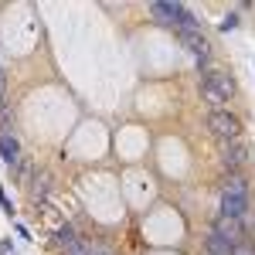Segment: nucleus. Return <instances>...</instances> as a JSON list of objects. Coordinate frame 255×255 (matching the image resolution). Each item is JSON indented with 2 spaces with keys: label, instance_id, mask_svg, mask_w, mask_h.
Segmentation results:
<instances>
[{
  "label": "nucleus",
  "instance_id": "nucleus-1",
  "mask_svg": "<svg viewBox=\"0 0 255 255\" xmlns=\"http://www.w3.org/2000/svg\"><path fill=\"white\" fill-rule=\"evenodd\" d=\"M249 211V180L242 174H228L221 184V204H218V215L242 221Z\"/></svg>",
  "mask_w": 255,
  "mask_h": 255
},
{
  "label": "nucleus",
  "instance_id": "nucleus-15",
  "mask_svg": "<svg viewBox=\"0 0 255 255\" xmlns=\"http://www.w3.org/2000/svg\"><path fill=\"white\" fill-rule=\"evenodd\" d=\"M7 252H14V242H10V238H3V242H0V255H7Z\"/></svg>",
  "mask_w": 255,
  "mask_h": 255
},
{
  "label": "nucleus",
  "instance_id": "nucleus-3",
  "mask_svg": "<svg viewBox=\"0 0 255 255\" xmlns=\"http://www.w3.org/2000/svg\"><path fill=\"white\" fill-rule=\"evenodd\" d=\"M208 129H211L221 143H232V139H242V119L232 116L228 109H215V113L208 116Z\"/></svg>",
  "mask_w": 255,
  "mask_h": 255
},
{
  "label": "nucleus",
  "instance_id": "nucleus-7",
  "mask_svg": "<svg viewBox=\"0 0 255 255\" xmlns=\"http://www.w3.org/2000/svg\"><path fill=\"white\" fill-rule=\"evenodd\" d=\"M211 232H215V235H221V238H232V242H238V245H242L245 225H242V221H232V218H221V215H218L215 225H211Z\"/></svg>",
  "mask_w": 255,
  "mask_h": 255
},
{
  "label": "nucleus",
  "instance_id": "nucleus-17",
  "mask_svg": "<svg viewBox=\"0 0 255 255\" xmlns=\"http://www.w3.org/2000/svg\"><path fill=\"white\" fill-rule=\"evenodd\" d=\"M14 232H17V235L24 238V242H31V232H27V228H24V225H14Z\"/></svg>",
  "mask_w": 255,
  "mask_h": 255
},
{
  "label": "nucleus",
  "instance_id": "nucleus-2",
  "mask_svg": "<svg viewBox=\"0 0 255 255\" xmlns=\"http://www.w3.org/2000/svg\"><path fill=\"white\" fill-rule=\"evenodd\" d=\"M201 96L215 106H225L228 99L235 96V79L228 72H218V68H204L201 72Z\"/></svg>",
  "mask_w": 255,
  "mask_h": 255
},
{
  "label": "nucleus",
  "instance_id": "nucleus-9",
  "mask_svg": "<svg viewBox=\"0 0 255 255\" xmlns=\"http://www.w3.org/2000/svg\"><path fill=\"white\" fill-rule=\"evenodd\" d=\"M150 14H153V20H157V24H163V27H174V7H170V3L153 0V3H150Z\"/></svg>",
  "mask_w": 255,
  "mask_h": 255
},
{
  "label": "nucleus",
  "instance_id": "nucleus-13",
  "mask_svg": "<svg viewBox=\"0 0 255 255\" xmlns=\"http://www.w3.org/2000/svg\"><path fill=\"white\" fill-rule=\"evenodd\" d=\"M0 208H3V215H7V218L14 215V204H10V197H7V191H3V187H0Z\"/></svg>",
  "mask_w": 255,
  "mask_h": 255
},
{
  "label": "nucleus",
  "instance_id": "nucleus-11",
  "mask_svg": "<svg viewBox=\"0 0 255 255\" xmlns=\"http://www.w3.org/2000/svg\"><path fill=\"white\" fill-rule=\"evenodd\" d=\"M238 20H242L238 14H225V17L218 20V31H225V34H228V31H235V27H238Z\"/></svg>",
  "mask_w": 255,
  "mask_h": 255
},
{
  "label": "nucleus",
  "instance_id": "nucleus-6",
  "mask_svg": "<svg viewBox=\"0 0 255 255\" xmlns=\"http://www.w3.org/2000/svg\"><path fill=\"white\" fill-rule=\"evenodd\" d=\"M0 160L10 167V170H17L20 167V143H17V136L14 133H7V136H0Z\"/></svg>",
  "mask_w": 255,
  "mask_h": 255
},
{
  "label": "nucleus",
  "instance_id": "nucleus-14",
  "mask_svg": "<svg viewBox=\"0 0 255 255\" xmlns=\"http://www.w3.org/2000/svg\"><path fill=\"white\" fill-rule=\"evenodd\" d=\"M3 92H7V72L0 68V109H3Z\"/></svg>",
  "mask_w": 255,
  "mask_h": 255
},
{
  "label": "nucleus",
  "instance_id": "nucleus-10",
  "mask_svg": "<svg viewBox=\"0 0 255 255\" xmlns=\"http://www.w3.org/2000/svg\"><path fill=\"white\" fill-rule=\"evenodd\" d=\"M55 242L68 252V249H75V245H79V235H75V228L65 221V225H58V232H55Z\"/></svg>",
  "mask_w": 255,
  "mask_h": 255
},
{
  "label": "nucleus",
  "instance_id": "nucleus-16",
  "mask_svg": "<svg viewBox=\"0 0 255 255\" xmlns=\"http://www.w3.org/2000/svg\"><path fill=\"white\" fill-rule=\"evenodd\" d=\"M235 255H255V249H252V245H245V242H242V245L235 249Z\"/></svg>",
  "mask_w": 255,
  "mask_h": 255
},
{
  "label": "nucleus",
  "instance_id": "nucleus-5",
  "mask_svg": "<svg viewBox=\"0 0 255 255\" xmlns=\"http://www.w3.org/2000/svg\"><path fill=\"white\" fill-rule=\"evenodd\" d=\"M177 38H180V44L201 61V68H208V61H211V41L201 34V27H197V31H177Z\"/></svg>",
  "mask_w": 255,
  "mask_h": 255
},
{
  "label": "nucleus",
  "instance_id": "nucleus-12",
  "mask_svg": "<svg viewBox=\"0 0 255 255\" xmlns=\"http://www.w3.org/2000/svg\"><path fill=\"white\" fill-rule=\"evenodd\" d=\"M10 123H14L10 113H7V109H0V136H7V133H10Z\"/></svg>",
  "mask_w": 255,
  "mask_h": 255
},
{
  "label": "nucleus",
  "instance_id": "nucleus-8",
  "mask_svg": "<svg viewBox=\"0 0 255 255\" xmlns=\"http://www.w3.org/2000/svg\"><path fill=\"white\" fill-rule=\"evenodd\" d=\"M235 249H238V242L221 238V235H215V232L204 238V252H208V255H235Z\"/></svg>",
  "mask_w": 255,
  "mask_h": 255
},
{
  "label": "nucleus",
  "instance_id": "nucleus-4",
  "mask_svg": "<svg viewBox=\"0 0 255 255\" xmlns=\"http://www.w3.org/2000/svg\"><path fill=\"white\" fill-rule=\"evenodd\" d=\"M245 163H249V143H245V139L221 143V167H225L228 174H238Z\"/></svg>",
  "mask_w": 255,
  "mask_h": 255
}]
</instances>
